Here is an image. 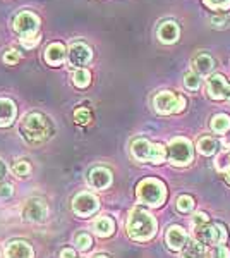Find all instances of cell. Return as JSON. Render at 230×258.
Returning a JSON list of instances; mask_svg holds the SVG:
<instances>
[{
    "mask_svg": "<svg viewBox=\"0 0 230 258\" xmlns=\"http://www.w3.org/2000/svg\"><path fill=\"white\" fill-rule=\"evenodd\" d=\"M38 28H40V19L31 11H23L14 18V31L21 36V40L36 36Z\"/></svg>",
    "mask_w": 230,
    "mask_h": 258,
    "instance_id": "7",
    "label": "cell"
},
{
    "mask_svg": "<svg viewBox=\"0 0 230 258\" xmlns=\"http://www.w3.org/2000/svg\"><path fill=\"white\" fill-rule=\"evenodd\" d=\"M72 83L78 86V88H86V86H90L91 83V74L90 71L86 69H78L76 73L72 74Z\"/></svg>",
    "mask_w": 230,
    "mask_h": 258,
    "instance_id": "24",
    "label": "cell"
},
{
    "mask_svg": "<svg viewBox=\"0 0 230 258\" xmlns=\"http://www.w3.org/2000/svg\"><path fill=\"white\" fill-rule=\"evenodd\" d=\"M93 258H108L107 255H96V256H93Z\"/></svg>",
    "mask_w": 230,
    "mask_h": 258,
    "instance_id": "41",
    "label": "cell"
},
{
    "mask_svg": "<svg viewBox=\"0 0 230 258\" xmlns=\"http://www.w3.org/2000/svg\"><path fill=\"white\" fill-rule=\"evenodd\" d=\"M65 57H67V50L60 41H53L45 50V60L50 66H60L65 60Z\"/></svg>",
    "mask_w": 230,
    "mask_h": 258,
    "instance_id": "17",
    "label": "cell"
},
{
    "mask_svg": "<svg viewBox=\"0 0 230 258\" xmlns=\"http://www.w3.org/2000/svg\"><path fill=\"white\" fill-rule=\"evenodd\" d=\"M153 107L158 114L169 115L174 112H182L186 109V98L182 95H175L172 91H160L155 95L153 98Z\"/></svg>",
    "mask_w": 230,
    "mask_h": 258,
    "instance_id": "6",
    "label": "cell"
},
{
    "mask_svg": "<svg viewBox=\"0 0 230 258\" xmlns=\"http://www.w3.org/2000/svg\"><path fill=\"white\" fill-rule=\"evenodd\" d=\"M213 68H215V60H213V57L208 55V53H198V55L192 59V69L201 78L211 74Z\"/></svg>",
    "mask_w": 230,
    "mask_h": 258,
    "instance_id": "19",
    "label": "cell"
},
{
    "mask_svg": "<svg viewBox=\"0 0 230 258\" xmlns=\"http://www.w3.org/2000/svg\"><path fill=\"white\" fill-rule=\"evenodd\" d=\"M19 59H21V53L18 52V50H14V48L7 50V52L4 53V57H2V60L6 62V64H9V66L18 64Z\"/></svg>",
    "mask_w": 230,
    "mask_h": 258,
    "instance_id": "31",
    "label": "cell"
},
{
    "mask_svg": "<svg viewBox=\"0 0 230 258\" xmlns=\"http://www.w3.org/2000/svg\"><path fill=\"white\" fill-rule=\"evenodd\" d=\"M225 176H227L228 182H230V155H228V165H227V169H225Z\"/></svg>",
    "mask_w": 230,
    "mask_h": 258,
    "instance_id": "40",
    "label": "cell"
},
{
    "mask_svg": "<svg viewBox=\"0 0 230 258\" xmlns=\"http://www.w3.org/2000/svg\"><path fill=\"white\" fill-rule=\"evenodd\" d=\"M67 59L70 66L83 68V66L90 64L91 59H93V50L83 41H74V43H70L67 50Z\"/></svg>",
    "mask_w": 230,
    "mask_h": 258,
    "instance_id": "9",
    "label": "cell"
},
{
    "mask_svg": "<svg viewBox=\"0 0 230 258\" xmlns=\"http://www.w3.org/2000/svg\"><path fill=\"white\" fill-rule=\"evenodd\" d=\"M210 21H211V26L216 28V30H223V28L228 24V18H227V16H220V14L211 16Z\"/></svg>",
    "mask_w": 230,
    "mask_h": 258,
    "instance_id": "32",
    "label": "cell"
},
{
    "mask_svg": "<svg viewBox=\"0 0 230 258\" xmlns=\"http://www.w3.org/2000/svg\"><path fill=\"white\" fill-rule=\"evenodd\" d=\"M6 258H35V251L26 241L16 239L11 241L6 248Z\"/></svg>",
    "mask_w": 230,
    "mask_h": 258,
    "instance_id": "16",
    "label": "cell"
},
{
    "mask_svg": "<svg viewBox=\"0 0 230 258\" xmlns=\"http://www.w3.org/2000/svg\"><path fill=\"white\" fill-rule=\"evenodd\" d=\"M227 238L223 226H201L196 227V239L201 244H221Z\"/></svg>",
    "mask_w": 230,
    "mask_h": 258,
    "instance_id": "10",
    "label": "cell"
},
{
    "mask_svg": "<svg viewBox=\"0 0 230 258\" xmlns=\"http://www.w3.org/2000/svg\"><path fill=\"white\" fill-rule=\"evenodd\" d=\"M74 120L81 126H86V124L91 122V112L88 109H78L74 112Z\"/></svg>",
    "mask_w": 230,
    "mask_h": 258,
    "instance_id": "29",
    "label": "cell"
},
{
    "mask_svg": "<svg viewBox=\"0 0 230 258\" xmlns=\"http://www.w3.org/2000/svg\"><path fill=\"white\" fill-rule=\"evenodd\" d=\"M21 43H23L24 48H33V47H36V45L40 43V36H31V38H24V40H21Z\"/></svg>",
    "mask_w": 230,
    "mask_h": 258,
    "instance_id": "36",
    "label": "cell"
},
{
    "mask_svg": "<svg viewBox=\"0 0 230 258\" xmlns=\"http://www.w3.org/2000/svg\"><path fill=\"white\" fill-rule=\"evenodd\" d=\"M181 258H204V249L199 241H189L186 246L182 248Z\"/></svg>",
    "mask_w": 230,
    "mask_h": 258,
    "instance_id": "23",
    "label": "cell"
},
{
    "mask_svg": "<svg viewBox=\"0 0 230 258\" xmlns=\"http://www.w3.org/2000/svg\"><path fill=\"white\" fill-rule=\"evenodd\" d=\"M18 109L11 98H0V127H7L14 122Z\"/></svg>",
    "mask_w": 230,
    "mask_h": 258,
    "instance_id": "18",
    "label": "cell"
},
{
    "mask_svg": "<svg viewBox=\"0 0 230 258\" xmlns=\"http://www.w3.org/2000/svg\"><path fill=\"white\" fill-rule=\"evenodd\" d=\"M155 232H157V220L153 215L139 207L132 209L127 217L129 238L134 241H148L153 238Z\"/></svg>",
    "mask_w": 230,
    "mask_h": 258,
    "instance_id": "1",
    "label": "cell"
},
{
    "mask_svg": "<svg viewBox=\"0 0 230 258\" xmlns=\"http://www.w3.org/2000/svg\"><path fill=\"white\" fill-rule=\"evenodd\" d=\"M60 258H79V256L72 248H64L60 251Z\"/></svg>",
    "mask_w": 230,
    "mask_h": 258,
    "instance_id": "37",
    "label": "cell"
},
{
    "mask_svg": "<svg viewBox=\"0 0 230 258\" xmlns=\"http://www.w3.org/2000/svg\"><path fill=\"white\" fill-rule=\"evenodd\" d=\"M6 176H7V165H6V162H4V160H0V181H2V179H6Z\"/></svg>",
    "mask_w": 230,
    "mask_h": 258,
    "instance_id": "38",
    "label": "cell"
},
{
    "mask_svg": "<svg viewBox=\"0 0 230 258\" xmlns=\"http://www.w3.org/2000/svg\"><path fill=\"white\" fill-rule=\"evenodd\" d=\"M204 6L215 11H227L230 9V0H203Z\"/></svg>",
    "mask_w": 230,
    "mask_h": 258,
    "instance_id": "30",
    "label": "cell"
},
{
    "mask_svg": "<svg viewBox=\"0 0 230 258\" xmlns=\"http://www.w3.org/2000/svg\"><path fill=\"white\" fill-rule=\"evenodd\" d=\"M12 172H14V176H18V177H26L28 174L31 172V165H29L28 160L19 159L12 164Z\"/></svg>",
    "mask_w": 230,
    "mask_h": 258,
    "instance_id": "26",
    "label": "cell"
},
{
    "mask_svg": "<svg viewBox=\"0 0 230 258\" xmlns=\"http://www.w3.org/2000/svg\"><path fill=\"white\" fill-rule=\"evenodd\" d=\"M165 243L172 251H181V249L189 243V239H187L186 231H184L181 226H170L167 229Z\"/></svg>",
    "mask_w": 230,
    "mask_h": 258,
    "instance_id": "13",
    "label": "cell"
},
{
    "mask_svg": "<svg viewBox=\"0 0 230 258\" xmlns=\"http://www.w3.org/2000/svg\"><path fill=\"white\" fill-rule=\"evenodd\" d=\"M167 159L170 160V164L174 165H187L191 164L192 159H194V150H192L191 141L187 138H182V136H177L169 143V148H167Z\"/></svg>",
    "mask_w": 230,
    "mask_h": 258,
    "instance_id": "5",
    "label": "cell"
},
{
    "mask_svg": "<svg viewBox=\"0 0 230 258\" xmlns=\"http://www.w3.org/2000/svg\"><path fill=\"white\" fill-rule=\"evenodd\" d=\"M208 222V215L203 214V212H199V214H196L194 217H192V224H194V227H201L203 224Z\"/></svg>",
    "mask_w": 230,
    "mask_h": 258,
    "instance_id": "35",
    "label": "cell"
},
{
    "mask_svg": "<svg viewBox=\"0 0 230 258\" xmlns=\"http://www.w3.org/2000/svg\"><path fill=\"white\" fill-rule=\"evenodd\" d=\"M23 215H24V219L29 220V222L41 224V222H45L48 217V207L45 205L41 200L31 198V200H28L26 205H24Z\"/></svg>",
    "mask_w": 230,
    "mask_h": 258,
    "instance_id": "11",
    "label": "cell"
},
{
    "mask_svg": "<svg viewBox=\"0 0 230 258\" xmlns=\"http://www.w3.org/2000/svg\"><path fill=\"white\" fill-rule=\"evenodd\" d=\"M194 200L189 195H182V197L177 198V210L181 212V214H191L192 210H194Z\"/></svg>",
    "mask_w": 230,
    "mask_h": 258,
    "instance_id": "25",
    "label": "cell"
},
{
    "mask_svg": "<svg viewBox=\"0 0 230 258\" xmlns=\"http://www.w3.org/2000/svg\"><path fill=\"white\" fill-rule=\"evenodd\" d=\"M12 186L9 184V182H0V198L6 200V198H11L12 197Z\"/></svg>",
    "mask_w": 230,
    "mask_h": 258,
    "instance_id": "34",
    "label": "cell"
},
{
    "mask_svg": "<svg viewBox=\"0 0 230 258\" xmlns=\"http://www.w3.org/2000/svg\"><path fill=\"white\" fill-rule=\"evenodd\" d=\"M21 135L29 145L45 143L52 135L50 120L40 112H29L23 119V124H21Z\"/></svg>",
    "mask_w": 230,
    "mask_h": 258,
    "instance_id": "2",
    "label": "cell"
},
{
    "mask_svg": "<svg viewBox=\"0 0 230 258\" xmlns=\"http://www.w3.org/2000/svg\"><path fill=\"white\" fill-rule=\"evenodd\" d=\"M211 258H230L228 248L223 246V244H218V246H215V249L211 251Z\"/></svg>",
    "mask_w": 230,
    "mask_h": 258,
    "instance_id": "33",
    "label": "cell"
},
{
    "mask_svg": "<svg viewBox=\"0 0 230 258\" xmlns=\"http://www.w3.org/2000/svg\"><path fill=\"white\" fill-rule=\"evenodd\" d=\"M223 145L227 148H230V131H228V135H225V138H223Z\"/></svg>",
    "mask_w": 230,
    "mask_h": 258,
    "instance_id": "39",
    "label": "cell"
},
{
    "mask_svg": "<svg viewBox=\"0 0 230 258\" xmlns=\"http://www.w3.org/2000/svg\"><path fill=\"white\" fill-rule=\"evenodd\" d=\"M184 86L191 91H198L201 88V76L196 73H187L186 76H184Z\"/></svg>",
    "mask_w": 230,
    "mask_h": 258,
    "instance_id": "27",
    "label": "cell"
},
{
    "mask_svg": "<svg viewBox=\"0 0 230 258\" xmlns=\"http://www.w3.org/2000/svg\"><path fill=\"white\" fill-rule=\"evenodd\" d=\"M114 229H115V224L110 217H98L93 222V231L100 238H108V236H112L114 234Z\"/></svg>",
    "mask_w": 230,
    "mask_h": 258,
    "instance_id": "21",
    "label": "cell"
},
{
    "mask_svg": "<svg viewBox=\"0 0 230 258\" xmlns=\"http://www.w3.org/2000/svg\"><path fill=\"white\" fill-rule=\"evenodd\" d=\"M131 153L137 162L162 164L167 159V148L160 143H149L146 138H137L132 141Z\"/></svg>",
    "mask_w": 230,
    "mask_h": 258,
    "instance_id": "4",
    "label": "cell"
},
{
    "mask_svg": "<svg viewBox=\"0 0 230 258\" xmlns=\"http://www.w3.org/2000/svg\"><path fill=\"white\" fill-rule=\"evenodd\" d=\"M74 244H76V248L81 249V251H88V249L91 248V244H93V241H91V236L88 234V232H79V234H76Z\"/></svg>",
    "mask_w": 230,
    "mask_h": 258,
    "instance_id": "28",
    "label": "cell"
},
{
    "mask_svg": "<svg viewBox=\"0 0 230 258\" xmlns=\"http://www.w3.org/2000/svg\"><path fill=\"white\" fill-rule=\"evenodd\" d=\"M196 147H198V152L201 153V155L211 157L220 150V141L216 138H213V136H203V138L198 140Z\"/></svg>",
    "mask_w": 230,
    "mask_h": 258,
    "instance_id": "20",
    "label": "cell"
},
{
    "mask_svg": "<svg viewBox=\"0 0 230 258\" xmlns=\"http://www.w3.org/2000/svg\"><path fill=\"white\" fill-rule=\"evenodd\" d=\"M90 186L95 189H105L112 184V172L107 167H95L88 176Z\"/></svg>",
    "mask_w": 230,
    "mask_h": 258,
    "instance_id": "15",
    "label": "cell"
},
{
    "mask_svg": "<svg viewBox=\"0 0 230 258\" xmlns=\"http://www.w3.org/2000/svg\"><path fill=\"white\" fill-rule=\"evenodd\" d=\"M208 95L213 100H227L230 97V85L221 74H213L208 80Z\"/></svg>",
    "mask_w": 230,
    "mask_h": 258,
    "instance_id": "12",
    "label": "cell"
},
{
    "mask_svg": "<svg viewBox=\"0 0 230 258\" xmlns=\"http://www.w3.org/2000/svg\"><path fill=\"white\" fill-rule=\"evenodd\" d=\"M136 197L137 202L144 203V205L160 207L167 198L165 184H163L160 179H155V177L143 179L136 188Z\"/></svg>",
    "mask_w": 230,
    "mask_h": 258,
    "instance_id": "3",
    "label": "cell"
},
{
    "mask_svg": "<svg viewBox=\"0 0 230 258\" xmlns=\"http://www.w3.org/2000/svg\"><path fill=\"white\" fill-rule=\"evenodd\" d=\"M157 36H158V40H160L162 43L172 45V43H175V41L179 40V36H181V28H179V24L175 23V21H172V19L163 21L160 26H158Z\"/></svg>",
    "mask_w": 230,
    "mask_h": 258,
    "instance_id": "14",
    "label": "cell"
},
{
    "mask_svg": "<svg viewBox=\"0 0 230 258\" xmlns=\"http://www.w3.org/2000/svg\"><path fill=\"white\" fill-rule=\"evenodd\" d=\"M228 100H230V97H228Z\"/></svg>",
    "mask_w": 230,
    "mask_h": 258,
    "instance_id": "42",
    "label": "cell"
},
{
    "mask_svg": "<svg viewBox=\"0 0 230 258\" xmlns=\"http://www.w3.org/2000/svg\"><path fill=\"white\" fill-rule=\"evenodd\" d=\"M210 127L213 133L216 135H223V133H228L230 131V115L227 114H216L211 117V122H210Z\"/></svg>",
    "mask_w": 230,
    "mask_h": 258,
    "instance_id": "22",
    "label": "cell"
},
{
    "mask_svg": "<svg viewBox=\"0 0 230 258\" xmlns=\"http://www.w3.org/2000/svg\"><path fill=\"white\" fill-rule=\"evenodd\" d=\"M100 209V202L93 193H79L72 200V210L79 217H90Z\"/></svg>",
    "mask_w": 230,
    "mask_h": 258,
    "instance_id": "8",
    "label": "cell"
}]
</instances>
